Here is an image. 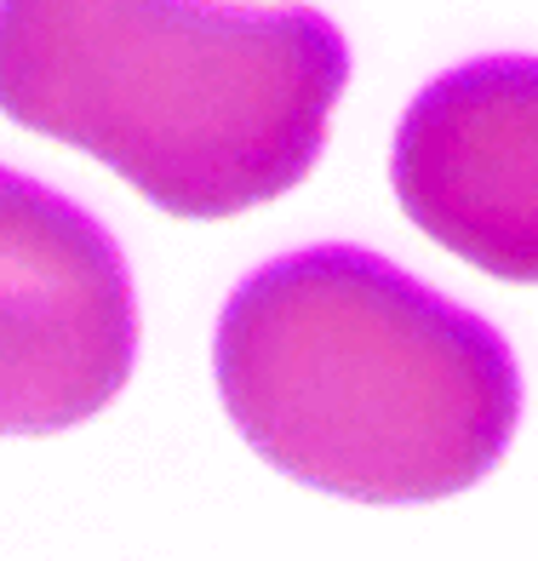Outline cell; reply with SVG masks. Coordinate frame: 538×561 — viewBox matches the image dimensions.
<instances>
[{
    "label": "cell",
    "mask_w": 538,
    "mask_h": 561,
    "mask_svg": "<svg viewBox=\"0 0 538 561\" xmlns=\"http://www.w3.org/2000/svg\"><path fill=\"white\" fill-rule=\"evenodd\" d=\"M213 367L259 458L362 504L476 488L522 419L510 344L362 247H304L247 275Z\"/></svg>",
    "instance_id": "cell-1"
},
{
    "label": "cell",
    "mask_w": 538,
    "mask_h": 561,
    "mask_svg": "<svg viewBox=\"0 0 538 561\" xmlns=\"http://www.w3.org/2000/svg\"><path fill=\"white\" fill-rule=\"evenodd\" d=\"M350 46L310 7L0 0V115L172 218H236L321 161Z\"/></svg>",
    "instance_id": "cell-2"
},
{
    "label": "cell",
    "mask_w": 538,
    "mask_h": 561,
    "mask_svg": "<svg viewBox=\"0 0 538 561\" xmlns=\"http://www.w3.org/2000/svg\"><path fill=\"white\" fill-rule=\"evenodd\" d=\"M133 355L138 304L110 229L0 167V436L87 424L133 378Z\"/></svg>",
    "instance_id": "cell-3"
},
{
    "label": "cell",
    "mask_w": 538,
    "mask_h": 561,
    "mask_svg": "<svg viewBox=\"0 0 538 561\" xmlns=\"http://www.w3.org/2000/svg\"><path fill=\"white\" fill-rule=\"evenodd\" d=\"M396 201L430 241L499 280H538V58H476L407 104Z\"/></svg>",
    "instance_id": "cell-4"
}]
</instances>
